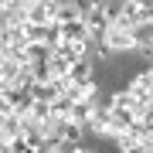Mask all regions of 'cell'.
Wrapping results in <instances>:
<instances>
[{"instance_id":"obj_2","label":"cell","mask_w":153,"mask_h":153,"mask_svg":"<svg viewBox=\"0 0 153 153\" xmlns=\"http://www.w3.org/2000/svg\"><path fill=\"white\" fill-rule=\"evenodd\" d=\"M85 24L95 38H105V31L112 27L109 17H105V0H95V4H85Z\"/></svg>"},{"instance_id":"obj_6","label":"cell","mask_w":153,"mask_h":153,"mask_svg":"<svg viewBox=\"0 0 153 153\" xmlns=\"http://www.w3.org/2000/svg\"><path fill=\"white\" fill-rule=\"evenodd\" d=\"M75 21H85L82 4H55V24H75Z\"/></svg>"},{"instance_id":"obj_10","label":"cell","mask_w":153,"mask_h":153,"mask_svg":"<svg viewBox=\"0 0 153 153\" xmlns=\"http://www.w3.org/2000/svg\"><path fill=\"white\" fill-rule=\"evenodd\" d=\"M21 75H24V68L17 65V61H0V85H17L21 82Z\"/></svg>"},{"instance_id":"obj_15","label":"cell","mask_w":153,"mask_h":153,"mask_svg":"<svg viewBox=\"0 0 153 153\" xmlns=\"http://www.w3.org/2000/svg\"><path fill=\"white\" fill-rule=\"evenodd\" d=\"M71 105H75V102H71L68 95H61L58 102H51V112H55V119H71Z\"/></svg>"},{"instance_id":"obj_3","label":"cell","mask_w":153,"mask_h":153,"mask_svg":"<svg viewBox=\"0 0 153 153\" xmlns=\"http://www.w3.org/2000/svg\"><path fill=\"white\" fill-rule=\"evenodd\" d=\"M4 27H27V0H4Z\"/></svg>"},{"instance_id":"obj_12","label":"cell","mask_w":153,"mask_h":153,"mask_svg":"<svg viewBox=\"0 0 153 153\" xmlns=\"http://www.w3.org/2000/svg\"><path fill=\"white\" fill-rule=\"evenodd\" d=\"M92 58H85V61H78L75 68H71V85H92Z\"/></svg>"},{"instance_id":"obj_13","label":"cell","mask_w":153,"mask_h":153,"mask_svg":"<svg viewBox=\"0 0 153 153\" xmlns=\"http://www.w3.org/2000/svg\"><path fill=\"white\" fill-rule=\"evenodd\" d=\"M31 95H34V102H58V99H61V92L55 85H34Z\"/></svg>"},{"instance_id":"obj_11","label":"cell","mask_w":153,"mask_h":153,"mask_svg":"<svg viewBox=\"0 0 153 153\" xmlns=\"http://www.w3.org/2000/svg\"><path fill=\"white\" fill-rule=\"evenodd\" d=\"M85 126L82 123H71V119H61V140H65V146H78V140H82Z\"/></svg>"},{"instance_id":"obj_1","label":"cell","mask_w":153,"mask_h":153,"mask_svg":"<svg viewBox=\"0 0 153 153\" xmlns=\"http://www.w3.org/2000/svg\"><path fill=\"white\" fill-rule=\"evenodd\" d=\"M27 24L31 27H51L55 24V4L51 0H27Z\"/></svg>"},{"instance_id":"obj_7","label":"cell","mask_w":153,"mask_h":153,"mask_svg":"<svg viewBox=\"0 0 153 153\" xmlns=\"http://www.w3.org/2000/svg\"><path fill=\"white\" fill-rule=\"evenodd\" d=\"M105 44H109L112 51H136V41H133V34H129V31H116V27L105 31Z\"/></svg>"},{"instance_id":"obj_5","label":"cell","mask_w":153,"mask_h":153,"mask_svg":"<svg viewBox=\"0 0 153 153\" xmlns=\"http://www.w3.org/2000/svg\"><path fill=\"white\" fill-rule=\"evenodd\" d=\"M140 123V116L133 112V109H112V129H109V136L112 140H119L129 126H136Z\"/></svg>"},{"instance_id":"obj_17","label":"cell","mask_w":153,"mask_h":153,"mask_svg":"<svg viewBox=\"0 0 153 153\" xmlns=\"http://www.w3.org/2000/svg\"><path fill=\"white\" fill-rule=\"evenodd\" d=\"M31 119H38V123H48V119H55V112H51V102H34V109H31Z\"/></svg>"},{"instance_id":"obj_9","label":"cell","mask_w":153,"mask_h":153,"mask_svg":"<svg viewBox=\"0 0 153 153\" xmlns=\"http://www.w3.org/2000/svg\"><path fill=\"white\" fill-rule=\"evenodd\" d=\"M95 99H82V102H75L71 105V123H82V126H88V119H92V112H95Z\"/></svg>"},{"instance_id":"obj_14","label":"cell","mask_w":153,"mask_h":153,"mask_svg":"<svg viewBox=\"0 0 153 153\" xmlns=\"http://www.w3.org/2000/svg\"><path fill=\"white\" fill-rule=\"evenodd\" d=\"M136 105H140V99L129 92V88H126V92H116L112 95V109H133L136 112Z\"/></svg>"},{"instance_id":"obj_8","label":"cell","mask_w":153,"mask_h":153,"mask_svg":"<svg viewBox=\"0 0 153 153\" xmlns=\"http://www.w3.org/2000/svg\"><path fill=\"white\" fill-rule=\"evenodd\" d=\"M133 41H136V51H153V21H143L133 31Z\"/></svg>"},{"instance_id":"obj_16","label":"cell","mask_w":153,"mask_h":153,"mask_svg":"<svg viewBox=\"0 0 153 153\" xmlns=\"http://www.w3.org/2000/svg\"><path fill=\"white\" fill-rule=\"evenodd\" d=\"M123 10H126V0H105V17H109V24L119 21Z\"/></svg>"},{"instance_id":"obj_18","label":"cell","mask_w":153,"mask_h":153,"mask_svg":"<svg viewBox=\"0 0 153 153\" xmlns=\"http://www.w3.org/2000/svg\"><path fill=\"white\" fill-rule=\"evenodd\" d=\"M123 153H150V150H146V143H143V140H140V143H133V146H126Z\"/></svg>"},{"instance_id":"obj_4","label":"cell","mask_w":153,"mask_h":153,"mask_svg":"<svg viewBox=\"0 0 153 153\" xmlns=\"http://www.w3.org/2000/svg\"><path fill=\"white\" fill-rule=\"evenodd\" d=\"M88 129L99 133V136H109V129H112V102L109 105H95L92 119H88Z\"/></svg>"}]
</instances>
